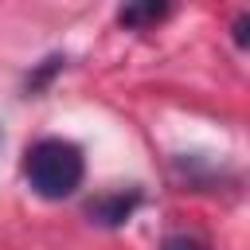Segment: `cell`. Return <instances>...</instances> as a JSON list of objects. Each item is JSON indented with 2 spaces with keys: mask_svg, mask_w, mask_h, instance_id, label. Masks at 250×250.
I'll return each instance as SVG.
<instances>
[{
  "mask_svg": "<svg viewBox=\"0 0 250 250\" xmlns=\"http://www.w3.org/2000/svg\"><path fill=\"white\" fill-rule=\"evenodd\" d=\"M23 176L31 184L35 195L43 199H66L78 191L82 176H86V160L82 148L62 141V137H43L27 148L23 156Z\"/></svg>",
  "mask_w": 250,
  "mask_h": 250,
  "instance_id": "1",
  "label": "cell"
},
{
  "mask_svg": "<svg viewBox=\"0 0 250 250\" xmlns=\"http://www.w3.org/2000/svg\"><path fill=\"white\" fill-rule=\"evenodd\" d=\"M133 207H137V191L133 195H125V191H117V195H102V199H90V215L98 219V223H105V227H117V223H125L129 215H133Z\"/></svg>",
  "mask_w": 250,
  "mask_h": 250,
  "instance_id": "2",
  "label": "cell"
},
{
  "mask_svg": "<svg viewBox=\"0 0 250 250\" xmlns=\"http://www.w3.org/2000/svg\"><path fill=\"white\" fill-rule=\"evenodd\" d=\"M164 12H168L164 4H129V8H121V12H117V20H121L125 27H141V23L160 20Z\"/></svg>",
  "mask_w": 250,
  "mask_h": 250,
  "instance_id": "3",
  "label": "cell"
},
{
  "mask_svg": "<svg viewBox=\"0 0 250 250\" xmlns=\"http://www.w3.org/2000/svg\"><path fill=\"white\" fill-rule=\"evenodd\" d=\"M160 250H207L199 238H188V234H172V238H164L160 242Z\"/></svg>",
  "mask_w": 250,
  "mask_h": 250,
  "instance_id": "4",
  "label": "cell"
},
{
  "mask_svg": "<svg viewBox=\"0 0 250 250\" xmlns=\"http://www.w3.org/2000/svg\"><path fill=\"white\" fill-rule=\"evenodd\" d=\"M234 27H238V43H246V16H238V23H234Z\"/></svg>",
  "mask_w": 250,
  "mask_h": 250,
  "instance_id": "5",
  "label": "cell"
},
{
  "mask_svg": "<svg viewBox=\"0 0 250 250\" xmlns=\"http://www.w3.org/2000/svg\"><path fill=\"white\" fill-rule=\"evenodd\" d=\"M0 145H4V133H0Z\"/></svg>",
  "mask_w": 250,
  "mask_h": 250,
  "instance_id": "6",
  "label": "cell"
}]
</instances>
